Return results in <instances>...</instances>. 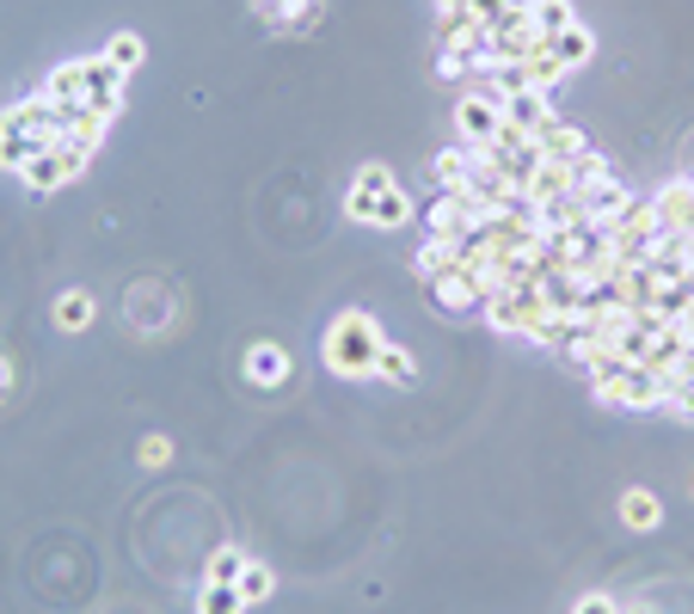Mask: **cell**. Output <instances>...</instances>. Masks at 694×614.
Returning <instances> with one entry per match:
<instances>
[{"mask_svg":"<svg viewBox=\"0 0 694 614\" xmlns=\"http://www.w3.org/2000/svg\"><path fill=\"white\" fill-rule=\"evenodd\" d=\"M50 99H19L13 111H7V117H0V166H25V161H38L43 147L55 142V117H50Z\"/></svg>","mask_w":694,"mask_h":614,"instance_id":"obj_1","label":"cell"},{"mask_svg":"<svg viewBox=\"0 0 694 614\" xmlns=\"http://www.w3.org/2000/svg\"><path fill=\"white\" fill-rule=\"evenodd\" d=\"M406 215H412V203H406L400 185H394L388 166H363L357 185H350V222H363V227H400Z\"/></svg>","mask_w":694,"mask_h":614,"instance_id":"obj_2","label":"cell"},{"mask_svg":"<svg viewBox=\"0 0 694 614\" xmlns=\"http://www.w3.org/2000/svg\"><path fill=\"white\" fill-rule=\"evenodd\" d=\"M375 357H381V332H375L369 314H338L326 326V362H333V375H375Z\"/></svg>","mask_w":694,"mask_h":614,"instance_id":"obj_3","label":"cell"},{"mask_svg":"<svg viewBox=\"0 0 694 614\" xmlns=\"http://www.w3.org/2000/svg\"><path fill=\"white\" fill-rule=\"evenodd\" d=\"M492 283L498 277H486V270H473V265H449L442 277H430V295H437L442 314H480Z\"/></svg>","mask_w":694,"mask_h":614,"instance_id":"obj_4","label":"cell"},{"mask_svg":"<svg viewBox=\"0 0 694 614\" xmlns=\"http://www.w3.org/2000/svg\"><path fill=\"white\" fill-rule=\"evenodd\" d=\"M498 130H504V105H498L486 86H473V93H461V105H455V135L468 147H492Z\"/></svg>","mask_w":694,"mask_h":614,"instance_id":"obj_5","label":"cell"},{"mask_svg":"<svg viewBox=\"0 0 694 614\" xmlns=\"http://www.w3.org/2000/svg\"><path fill=\"white\" fill-rule=\"evenodd\" d=\"M86 161H93V154H81V147H68V142H50L38 161L19 166V178H25L31 191H55V185H68V178H81Z\"/></svg>","mask_w":694,"mask_h":614,"instance_id":"obj_6","label":"cell"},{"mask_svg":"<svg viewBox=\"0 0 694 614\" xmlns=\"http://www.w3.org/2000/svg\"><path fill=\"white\" fill-rule=\"evenodd\" d=\"M50 105H55V99H50ZM50 117H55V142H68V147H81V154H93V147L105 142V130H111V117H118V111H99V105H55Z\"/></svg>","mask_w":694,"mask_h":614,"instance_id":"obj_7","label":"cell"},{"mask_svg":"<svg viewBox=\"0 0 694 614\" xmlns=\"http://www.w3.org/2000/svg\"><path fill=\"white\" fill-rule=\"evenodd\" d=\"M81 105H99V111L123 105V68L111 55H81Z\"/></svg>","mask_w":694,"mask_h":614,"instance_id":"obj_8","label":"cell"},{"mask_svg":"<svg viewBox=\"0 0 694 614\" xmlns=\"http://www.w3.org/2000/svg\"><path fill=\"white\" fill-rule=\"evenodd\" d=\"M645 265H652L657 283H676L688 277V234H676V227H664L652 246H645Z\"/></svg>","mask_w":694,"mask_h":614,"instance_id":"obj_9","label":"cell"},{"mask_svg":"<svg viewBox=\"0 0 694 614\" xmlns=\"http://www.w3.org/2000/svg\"><path fill=\"white\" fill-rule=\"evenodd\" d=\"M652 209H657V222H664V227L694 234V178H670V185L652 197Z\"/></svg>","mask_w":694,"mask_h":614,"instance_id":"obj_10","label":"cell"},{"mask_svg":"<svg viewBox=\"0 0 694 614\" xmlns=\"http://www.w3.org/2000/svg\"><path fill=\"white\" fill-rule=\"evenodd\" d=\"M633 191L621 185V178H609V185H596V191H584V209H590V227H602V234H609L614 222H621V215L633 209Z\"/></svg>","mask_w":694,"mask_h":614,"instance_id":"obj_11","label":"cell"},{"mask_svg":"<svg viewBox=\"0 0 694 614\" xmlns=\"http://www.w3.org/2000/svg\"><path fill=\"white\" fill-rule=\"evenodd\" d=\"M504 123H517V130L541 135L548 123H560V117H553V99L541 93V86H529V93H510V99H504Z\"/></svg>","mask_w":694,"mask_h":614,"instance_id":"obj_12","label":"cell"},{"mask_svg":"<svg viewBox=\"0 0 694 614\" xmlns=\"http://www.w3.org/2000/svg\"><path fill=\"white\" fill-rule=\"evenodd\" d=\"M473 227H480V222H473V209H461V197H449V191H442V197L430 203V234H437V241H455V246H461Z\"/></svg>","mask_w":694,"mask_h":614,"instance_id":"obj_13","label":"cell"},{"mask_svg":"<svg viewBox=\"0 0 694 614\" xmlns=\"http://www.w3.org/2000/svg\"><path fill=\"white\" fill-rule=\"evenodd\" d=\"M473 166H480V147L455 142V147H442L437 161H430V173H437V185H442V191H461V185L473 178Z\"/></svg>","mask_w":694,"mask_h":614,"instance_id":"obj_14","label":"cell"},{"mask_svg":"<svg viewBox=\"0 0 694 614\" xmlns=\"http://www.w3.org/2000/svg\"><path fill=\"white\" fill-rule=\"evenodd\" d=\"M584 130H572V123H548V130L534 135V154H541V161H578V154H584Z\"/></svg>","mask_w":694,"mask_h":614,"instance_id":"obj_15","label":"cell"},{"mask_svg":"<svg viewBox=\"0 0 694 614\" xmlns=\"http://www.w3.org/2000/svg\"><path fill=\"white\" fill-rule=\"evenodd\" d=\"M529 19H534V31H541V38H560V31H572L578 19H572V0H534L529 7Z\"/></svg>","mask_w":694,"mask_h":614,"instance_id":"obj_16","label":"cell"},{"mask_svg":"<svg viewBox=\"0 0 694 614\" xmlns=\"http://www.w3.org/2000/svg\"><path fill=\"white\" fill-rule=\"evenodd\" d=\"M609 178H614V161H609V154H596V147H584V154L572 161V185H578V197H584V191H596V185H609Z\"/></svg>","mask_w":694,"mask_h":614,"instance_id":"obj_17","label":"cell"},{"mask_svg":"<svg viewBox=\"0 0 694 614\" xmlns=\"http://www.w3.org/2000/svg\"><path fill=\"white\" fill-rule=\"evenodd\" d=\"M621 522H627V529H657V522H664V504H657L645 485H633V492L621 498Z\"/></svg>","mask_w":694,"mask_h":614,"instance_id":"obj_18","label":"cell"},{"mask_svg":"<svg viewBox=\"0 0 694 614\" xmlns=\"http://www.w3.org/2000/svg\"><path fill=\"white\" fill-rule=\"evenodd\" d=\"M522 68H529V86H541V93H553V86H560L565 74H572V68H565L560 55H553V43H541V50H534Z\"/></svg>","mask_w":694,"mask_h":614,"instance_id":"obj_19","label":"cell"},{"mask_svg":"<svg viewBox=\"0 0 694 614\" xmlns=\"http://www.w3.org/2000/svg\"><path fill=\"white\" fill-rule=\"evenodd\" d=\"M246 375H253V381H265V388H277L283 375H289V357H283V345H253V357H246Z\"/></svg>","mask_w":694,"mask_h":614,"instance_id":"obj_20","label":"cell"},{"mask_svg":"<svg viewBox=\"0 0 694 614\" xmlns=\"http://www.w3.org/2000/svg\"><path fill=\"white\" fill-rule=\"evenodd\" d=\"M657 314H664V320H682V314H688L694 307V277H676V283H657Z\"/></svg>","mask_w":694,"mask_h":614,"instance_id":"obj_21","label":"cell"},{"mask_svg":"<svg viewBox=\"0 0 694 614\" xmlns=\"http://www.w3.org/2000/svg\"><path fill=\"white\" fill-rule=\"evenodd\" d=\"M197 614H246V596L241 584H203V602Z\"/></svg>","mask_w":694,"mask_h":614,"instance_id":"obj_22","label":"cell"},{"mask_svg":"<svg viewBox=\"0 0 694 614\" xmlns=\"http://www.w3.org/2000/svg\"><path fill=\"white\" fill-rule=\"evenodd\" d=\"M55 320H62L68 332H86V326H93V295H86V289L62 295V301H55Z\"/></svg>","mask_w":694,"mask_h":614,"instance_id":"obj_23","label":"cell"},{"mask_svg":"<svg viewBox=\"0 0 694 614\" xmlns=\"http://www.w3.org/2000/svg\"><path fill=\"white\" fill-rule=\"evenodd\" d=\"M449 265H461V253H455V241H437V234H430L425 246H418V270H425V277H442V270Z\"/></svg>","mask_w":694,"mask_h":614,"instance_id":"obj_24","label":"cell"},{"mask_svg":"<svg viewBox=\"0 0 694 614\" xmlns=\"http://www.w3.org/2000/svg\"><path fill=\"white\" fill-rule=\"evenodd\" d=\"M375 375H388V381H406V388H412V381H418V362L406 357L400 345H381V357H375Z\"/></svg>","mask_w":694,"mask_h":614,"instance_id":"obj_25","label":"cell"},{"mask_svg":"<svg viewBox=\"0 0 694 614\" xmlns=\"http://www.w3.org/2000/svg\"><path fill=\"white\" fill-rule=\"evenodd\" d=\"M590 50H596V43H590V31H584V25H572V31H560V38H553V55H560L565 68H578Z\"/></svg>","mask_w":694,"mask_h":614,"instance_id":"obj_26","label":"cell"},{"mask_svg":"<svg viewBox=\"0 0 694 614\" xmlns=\"http://www.w3.org/2000/svg\"><path fill=\"white\" fill-rule=\"evenodd\" d=\"M271 590H277V577H271V565H246V572H241V596H246V608H253V602H265L271 596Z\"/></svg>","mask_w":694,"mask_h":614,"instance_id":"obj_27","label":"cell"},{"mask_svg":"<svg viewBox=\"0 0 694 614\" xmlns=\"http://www.w3.org/2000/svg\"><path fill=\"white\" fill-rule=\"evenodd\" d=\"M664 412L694 424V381H664Z\"/></svg>","mask_w":694,"mask_h":614,"instance_id":"obj_28","label":"cell"},{"mask_svg":"<svg viewBox=\"0 0 694 614\" xmlns=\"http://www.w3.org/2000/svg\"><path fill=\"white\" fill-rule=\"evenodd\" d=\"M246 565H253V560H246L241 548H222V553H215V565H210V584H241Z\"/></svg>","mask_w":694,"mask_h":614,"instance_id":"obj_29","label":"cell"},{"mask_svg":"<svg viewBox=\"0 0 694 614\" xmlns=\"http://www.w3.org/2000/svg\"><path fill=\"white\" fill-rule=\"evenodd\" d=\"M265 13L277 19V25H307V19H314V0H265Z\"/></svg>","mask_w":694,"mask_h":614,"instance_id":"obj_30","label":"cell"},{"mask_svg":"<svg viewBox=\"0 0 694 614\" xmlns=\"http://www.w3.org/2000/svg\"><path fill=\"white\" fill-rule=\"evenodd\" d=\"M105 55L123 68V74H130V68L142 62V38H135V31H123V38H111V50H105Z\"/></svg>","mask_w":694,"mask_h":614,"instance_id":"obj_31","label":"cell"},{"mask_svg":"<svg viewBox=\"0 0 694 614\" xmlns=\"http://www.w3.org/2000/svg\"><path fill=\"white\" fill-rule=\"evenodd\" d=\"M468 68H473V55H461V50H437V74H442V81H461Z\"/></svg>","mask_w":694,"mask_h":614,"instance_id":"obj_32","label":"cell"},{"mask_svg":"<svg viewBox=\"0 0 694 614\" xmlns=\"http://www.w3.org/2000/svg\"><path fill=\"white\" fill-rule=\"evenodd\" d=\"M173 461V442L166 437H142V468H166Z\"/></svg>","mask_w":694,"mask_h":614,"instance_id":"obj_33","label":"cell"},{"mask_svg":"<svg viewBox=\"0 0 694 614\" xmlns=\"http://www.w3.org/2000/svg\"><path fill=\"white\" fill-rule=\"evenodd\" d=\"M572 614H621V602L602 596V590H590V596H578V608H572Z\"/></svg>","mask_w":694,"mask_h":614,"instance_id":"obj_34","label":"cell"},{"mask_svg":"<svg viewBox=\"0 0 694 614\" xmlns=\"http://www.w3.org/2000/svg\"><path fill=\"white\" fill-rule=\"evenodd\" d=\"M7 388H13V362L0 357V393H7Z\"/></svg>","mask_w":694,"mask_h":614,"instance_id":"obj_35","label":"cell"},{"mask_svg":"<svg viewBox=\"0 0 694 614\" xmlns=\"http://www.w3.org/2000/svg\"><path fill=\"white\" fill-rule=\"evenodd\" d=\"M621 614H657V608H645V602H633V608H621Z\"/></svg>","mask_w":694,"mask_h":614,"instance_id":"obj_36","label":"cell"}]
</instances>
